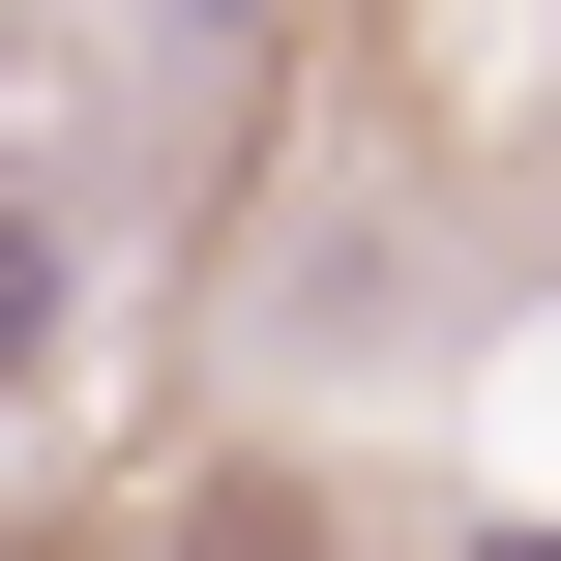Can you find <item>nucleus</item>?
I'll list each match as a JSON object with an SVG mask.
<instances>
[{"label":"nucleus","instance_id":"obj_1","mask_svg":"<svg viewBox=\"0 0 561 561\" xmlns=\"http://www.w3.org/2000/svg\"><path fill=\"white\" fill-rule=\"evenodd\" d=\"M178 561H325V503H296V473H207V533Z\"/></svg>","mask_w":561,"mask_h":561},{"label":"nucleus","instance_id":"obj_2","mask_svg":"<svg viewBox=\"0 0 561 561\" xmlns=\"http://www.w3.org/2000/svg\"><path fill=\"white\" fill-rule=\"evenodd\" d=\"M30 325H59V207L0 178V385H30Z\"/></svg>","mask_w":561,"mask_h":561},{"label":"nucleus","instance_id":"obj_3","mask_svg":"<svg viewBox=\"0 0 561 561\" xmlns=\"http://www.w3.org/2000/svg\"><path fill=\"white\" fill-rule=\"evenodd\" d=\"M473 561H561V533H473Z\"/></svg>","mask_w":561,"mask_h":561}]
</instances>
